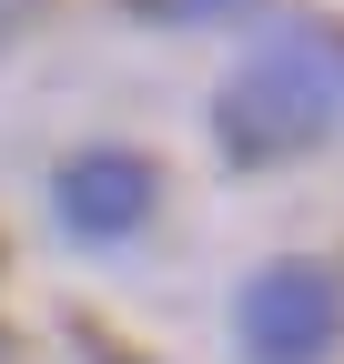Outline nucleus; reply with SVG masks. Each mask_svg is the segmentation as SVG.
<instances>
[{
    "instance_id": "2",
    "label": "nucleus",
    "mask_w": 344,
    "mask_h": 364,
    "mask_svg": "<svg viewBox=\"0 0 344 364\" xmlns=\"http://www.w3.org/2000/svg\"><path fill=\"white\" fill-rule=\"evenodd\" d=\"M233 324H243L253 364H324L334 334H344V284H334L324 263H274V273L243 284Z\"/></svg>"
},
{
    "instance_id": "1",
    "label": "nucleus",
    "mask_w": 344,
    "mask_h": 364,
    "mask_svg": "<svg viewBox=\"0 0 344 364\" xmlns=\"http://www.w3.org/2000/svg\"><path fill=\"white\" fill-rule=\"evenodd\" d=\"M334 112H344V51L324 31H274L264 51L223 81L213 132H223L233 162H284V152H304Z\"/></svg>"
},
{
    "instance_id": "4",
    "label": "nucleus",
    "mask_w": 344,
    "mask_h": 364,
    "mask_svg": "<svg viewBox=\"0 0 344 364\" xmlns=\"http://www.w3.org/2000/svg\"><path fill=\"white\" fill-rule=\"evenodd\" d=\"M142 21H172V31H193V21H233L243 0H132Z\"/></svg>"
},
{
    "instance_id": "3",
    "label": "nucleus",
    "mask_w": 344,
    "mask_h": 364,
    "mask_svg": "<svg viewBox=\"0 0 344 364\" xmlns=\"http://www.w3.org/2000/svg\"><path fill=\"white\" fill-rule=\"evenodd\" d=\"M152 193H162L152 162H142V152H112V142H102V152H71L61 182H51V203H61V223H71L81 243H122V233L152 213Z\"/></svg>"
}]
</instances>
